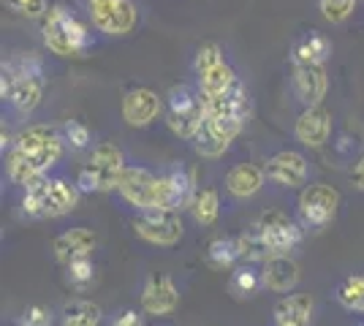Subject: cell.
Segmentation results:
<instances>
[{"label": "cell", "mask_w": 364, "mask_h": 326, "mask_svg": "<svg viewBox=\"0 0 364 326\" xmlns=\"http://www.w3.org/2000/svg\"><path fill=\"white\" fill-rule=\"evenodd\" d=\"M164 98L150 90V87H131L128 93L122 95V120L131 128H147L152 125L161 114H164Z\"/></svg>", "instance_id": "8fae6325"}, {"label": "cell", "mask_w": 364, "mask_h": 326, "mask_svg": "<svg viewBox=\"0 0 364 326\" xmlns=\"http://www.w3.org/2000/svg\"><path fill=\"white\" fill-rule=\"evenodd\" d=\"M98 250V234L90 226H74L65 229L52 239V253L63 266L76 261V259H92V253Z\"/></svg>", "instance_id": "4fadbf2b"}, {"label": "cell", "mask_w": 364, "mask_h": 326, "mask_svg": "<svg viewBox=\"0 0 364 326\" xmlns=\"http://www.w3.org/2000/svg\"><path fill=\"white\" fill-rule=\"evenodd\" d=\"M220 60H226L223 47L215 44V41H204V44L196 49V55H193V74H201V71H207V68L218 65Z\"/></svg>", "instance_id": "d6a6232c"}, {"label": "cell", "mask_w": 364, "mask_h": 326, "mask_svg": "<svg viewBox=\"0 0 364 326\" xmlns=\"http://www.w3.org/2000/svg\"><path fill=\"white\" fill-rule=\"evenodd\" d=\"M348 180H350V185L356 188V190H362V193H364V156L356 158V163L350 166Z\"/></svg>", "instance_id": "74e56055"}, {"label": "cell", "mask_w": 364, "mask_h": 326, "mask_svg": "<svg viewBox=\"0 0 364 326\" xmlns=\"http://www.w3.org/2000/svg\"><path fill=\"white\" fill-rule=\"evenodd\" d=\"M310 161L296 150H280L264 161L267 180L289 190H302L310 183Z\"/></svg>", "instance_id": "9c48e42d"}, {"label": "cell", "mask_w": 364, "mask_h": 326, "mask_svg": "<svg viewBox=\"0 0 364 326\" xmlns=\"http://www.w3.org/2000/svg\"><path fill=\"white\" fill-rule=\"evenodd\" d=\"M188 212H191V217L196 220L198 226H213L218 215H220V193H218V188H198L196 199H193Z\"/></svg>", "instance_id": "f1b7e54d"}, {"label": "cell", "mask_w": 364, "mask_h": 326, "mask_svg": "<svg viewBox=\"0 0 364 326\" xmlns=\"http://www.w3.org/2000/svg\"><path fill=\"white\" fill-rule=\"evenodd\" d=\"M337 302L350 313H364V275H350L337 286Z\"/></svg>", "instance_id": "4dcf8cb0"}, {"label": "cell", "mask_w": 364, "mask_h": 326, "mask_svg": "<svg viewBox=\"0 0 364 326\" xmlns=\"http://www.w3.org/2000/svg\"><path fill=\"white\" fill-rule=\"evenodd\" d=\"M104 310L90 299H71L65 302L58 318V326H101Z\"/></svg>", "instance_id": "4316f807"}, {"label": "cell", "mask_w": 364, "mask_h": 326, "mask_svg": "<svg viewBox=\"0 0 364 326\" xmlns=\"http://www.w3.org/2000/svg\"><path fill=\"white\" fill-rule=\"evenodd\" d=\"M258 229L269 239L274 256H291V250H296L304 239V229L299 220L289 217L283 210H267L256 220Z\"/></svg>", "instance_id": "30bf717a"}, {"label": "cell", "mask_w": 364, "mask_h": 326, "mask_svg": "<svg viewBox=\"0 0 364 326\" xmlns=\"http://www.w3.org/2000/svg\"><path fill=\"white\" fill-rule=\"evenodd\" d=\"M340 210V193L337 188L326 185V183H313V185L302 188L299 202H296V215L302 223L304 232H321L337 217Z\"/></svg>", "instance_id": "277c9868"}, {"label": "cell", "mask_w": 364, "mask_h": 326, "mask_svg": "<svg viewBox=\"0 0 364 326\" xmlns=\"http://www.w3.org/2000/svg\"><path fill=\"white\" fill-rule=\"evenodd\" d=\"M332 131H334V117L332 112L323 107L304 109L302 114L296 117V123H294V136H296V141L304 144V147H310V150L323 147L326 141L332 139Z\"/></svg>", "instance_id": "5bb4252c"}, {"label": "cell", "mask_w": 364, "mask_h": 326, "mask_svg": "<svg viewBox=\"0 0 364 326\" xmlns=\"http://www.w3.org/2000/svg\"><path fill=\"white\" fill-rule=\"evenodd\" d=\"M6 6L14 14L25 16V19H44L46 11H49V3L46 0H6Z\"/></svg>", "instance_id": "d590c367"}, {"label": "cell", "mask_w": 364, "mask_h": 326, "mask_svg": "<svg viewBox=\"0 0 364 326\" xmlns=\"http://www.w3.org/2000/svg\"><path fill=\"white\" fill-rule=\"evenodd\" d=\"M60 134H63L65 147H71L74 153H82V150L95 147V144H92V131L82 123V120H65L60 128Z\"/></svg>", "instance_id": "1f68e13d"}, {"label": "cell", "mask_w": 364, "mask_h": 326, "mask_svg": "<svg viewBox=\"0 0 364 326\" xmlns=\"http://www.w3.org/2000/svg\"><path fill=\"white\" fill-rule=\"evenodd\" d=\"M120 196L139 212L144 210H164V174L158 177L147 166H125L120 177Z\"/></svg>", "instance_id": "5b68a950"}, {"label": "cell", "mask_w": 364, "mask_h": 326, "mask_svg": "<svg viewBox=\"0 0 364 326\" xmlns=\"http://www.w3.org/2000/svg\"><path fill=\"white\" fill-rule=\"evenodd\" d=\"M107 326H144V315L134 308H120L117 313L109 315Z\"/></svg>", "instance_id": "8d00e7d4"}, {"label": "cell", "mask_w": 364, "mask_h": 326, "mask_svg": "<svg viewBox=\"0 0 364 326\" xmlns=\"http://www.w3.org/2000/svg\"><path fill=\"white\" fill-rule=\"evenodd\" d=\"M237 79L240 77L234 74V68H231L226 60H220L218 65H213V68L196 74V87L207 95V101H210V98H220L223 93H228Z\"/></svg>", "instance_id": "d4e9b609"}, {"label": "cell", "mask_w": 364, "mask_h": 326, "mask_svg": "<svg viewBox=\"0 0 364 326\" xmlns=\"http://www.w3.org/2000/svg\"><path fill=\"white\" fill-rule=\"evenodd\" d=\"M198 185H196V174L188 169V166H171V169L164 174V210H174V212H182V210H191V204L196 199Z\"/></svg>", "instance_id": "2e32d148"}, {"label": "cell", "mask_w": 364, "mask_h": 326, "mask_svg": "<svg viewBox=\"0 0 364 326\" xmlns=\"http://www.w3.org/2000/svg\"><path fill=\"white\" fill-rule=\"evenodd\" d=\"M267 183L264 166L256 163H234L226 171V190L234 199H253Z\"/></svg>", "instance_id": "ffe728a7"}, {"label": "cell", "mask_w": 364, "mask_h": 326, "mask_svg": "<svg viewBox=\"0 0 364 326\" xmlns=\"http://www.w3.org/2000/svg\"><path fill=\"white\" fill-rule=\"evenodd\" d=\"M359 326H364V321H362V324H359Z\"/></svg>", "instance_id": "ab89813d"}, {"label": "cell", "mask_w": 364, "mask_h": 326, "mask_svg": "<svg viewBox=\"0 0 364 326\" xmlns=\"http://www.w3.org/2000/svg\"><path fill=\"white\" fill-rule=\"evenodd\" d=\"M46 79L44 74H6L3 71V82H0V95L3 101L9 104V109L19 114V117H28L33 114L41 98H44Z\"/></svg>", "instance_id": "ba28073f"}, {"label": "cell", "mask_w": 364, "mask_h": 326, "mask_svg": "<svg viewBox=\"0 0 364 326\" xmlns=\"http://www.w3.org/2000/svg\"><path fill=\"white\" fill-rule=\"evenodd\" d=\"M60 141H63L60 128L38 123V125L22 128V131L14 136V147L16 150H22V153H41V150L55 147V144H60Z\"/></svg>", "instance_id": "cb8c5ba5"}, {"label": "cell", "mask_w": 364, "mask_h": 326, "mask_svg": "<svg viewBox=\"0 0 364 326\" xmlns=\"http://www.w3.org/2000/svg\"><path fill=\"white\" fill-rule=\"evenodd\" d=\"M313 296L310 294H286L274 305V326H310L313 321Z\"/></svg>", "instance_id": "7402d4cb"}, {"label": "cell", "mask_w": 364, "mask_h": 326, "mask_svg": "<svg viewBox=\"0 0 364 326\" xmlns=\"http://www.w3.org/2000/svg\"><path fill=\"white\" fill-rule=\"evenodd\" d=\"M125 171V156L114 141H98L92 147L90 161L76 174V185L82 193H109L117 190Z\"/></svg>", "instance_id": "3957f363"}, {"label": "cell", "mask_w": 364, "mask_h": 326, "mask_svg": "<svg viewBox=\"0 0 364 326\" xmlns=\"http://www.w3.org/2000/svg\"><path fill=\"white\" fill-rule=\"evenodd\" d=\"M141 310L147 315H171V313L180 308V288L177 283L168 278V275H150L141 286Z\"/></svg>", "instance_id": "7c38bea8"}, {"label": "cell", "mask_w": 364, "mask_h": 326, "mask_svg": "<svg viewBox=\"0 0 364 326\" xmlns=\"http://www.w3.org/2000/svg\"><path fill=\"white\" fill-rule=\"evenodd\" d=\"M264 288L272 294H291L299 283V266L291 256H272L261 266Z\"/></svg>", "instance_id": "d6986e66"}, {"label": "cell", "mask_w": 364, "mask_h": 326, "mask_svg": "<svg viewBox=\"0 0 364 326\" xmlns=\"http://www.w3.org/2000/svg\"><path fill=\"white\" fill-rule=\"evenodd\" d=\"M207 114H218V117H228V120L247 125L250 114H253V101H250L247 85L242 79H237L228 93H223L220 98H210L207 101Z\"/></svg>", "instance_id": "e0dca14e"}, {"label": "cell", "mask_w": 364, "mask_h": 326, "mask_svg": "<svg viewBox=\"0 0 364 326\" xmlns=\"http://www.w3.org/2000/svg\"><path fill=\"white\" fill-rule=\"evenodd\" d=\"M164 117L174 136L191 141L207 120V95L191 85H174L166 93Z\"/></svg>", "instance_id": "7a4b0ae2"}, {"label": "cell", "mask_w": 364, "mask_h": 326, "mask_svg": "<svg viewBox=\"0 0 364 326\" xmlns=\"http://www.w3.org/2000/svg\"><path fill=\"white\" fill-rule=\"evenodd\" d=\"M264 288V275L256 264H237L231 269V278H228V294L234 296L237 302H245V299H256Z\"/></svg>", "instance_id": "603a6c76"}, {"label": "cell", "mask_w": 364, "mask_h": 326, "mask_svg": "<svg viewBox=\"0 0 364 326\" xmlns=\"http://www.w3.org/2000/svg\"><path fill=\"white\" fill-rule=\"evenodd\" d=\"M237 245H240L242 261H247V264H264V261H269L274 256L272 245H269V239L264 237V232L258 229V223L247 226V229L237 237Z\"/></svg>", "instance_id": "484cf974"}, {"label": "cell", "mask_w": 364, "mask_h": 326, "mask_svg": "<svg viewBox=\"0 0 364 326\" xmlns=\"http://www.w3.org/2000/svg\"><path fill=\"white\" fill-rule=\"evenodd\" d=\"M134 232L139 239L150 242L155 248H171L185 234L182 215L174 210H144L134 217Z\"/></svg>", "instance_id": "52a82bcc"}, {"label": "cell", "mask_w": 364, "mask_h": 326, "mask_svg": "<svg viewBox=\"0 0 364 326\" xmlns=\"http://www.w3.org/2000/svg\"><path fill=\"white\" fill-rule=\"evenodd\" d=\"M350 147H356V139L350 141V136H343V139H340V153L346 156V153H348Z\"/></svg>", "instance_id": "f35d334b"}, {"label": "cell", "mask_w": 364, "mask_h": 326, "mask_svg": "<svg viewBox=\"0 0 364 326\" xmlns=\"http://www.w3.org/2000/svg\"><path fill=\"white\" fill-rule=\"evenodd\" d=\"M92 28L107 36H128L136 31L139 9L134 0H87Z\"/></svg>", "instance_id": "8992f818"}, {"label": "cell", "mask_w": 364, "mask_h": 326, "mask_svg": "<svg viewBox=\"0 0 364 326\" xmlns=\"http://www.w3.org/2000/svg\"><path fill=\"white\" fill-rule=\"evenodd\" d=\"M207 264L213 269H234L237 264H242V256H240V245H237V237H218L207 245Z\"/></svg>", "instance_id": "83f0119b"}, {"label": "cell", "mask_w": 364, "mask_h": 326, "mask_svg": "<svg viewBox=\"0 0 364 326\" xmlns=\"http://www.w3.org/2000/svg\"><path fill=\"white\" fill-rule=\"evenodd\" d=\"M16 326H55V313L46 305H28L16 315Z\"/></svg>", "instance_id": "e575fe53"}, {"label": "cell", "mask_w": 364, "mask_h": 326, "mask_svg": "<svg viewBox=\"0 0 364 326\" xmlns=\"http://www.w3.org/2000/svg\"><path fill=\"white\" fill-rule=\"evenodd\" d=\"M332 55V41L318 31L302 33L291 47V63L294 65H323Z\"/></svg>", "instance_id": "44dd1931"}, {"label": "cell", "mask_w": 364, "mask_h": 326, "mask_svg": "<svg viewBox=\"0 0 364 326\" xmlns=\"http://www.w3.org/2000/svg\"><path fill=\"white\" fill-rule=\"evenodd\" d=\"M353 6H356V0H318L321 16H323L326 22H332V25L346 22V19L353 14Z\"/></svg>", "instance_id": "836d02e7"}, {"label": "cell", "mask_w": 364, "mask_h": 326, "mask_svg": "<svg viewBox=\"0 0 364 326\" xmlns=\"http://www.w3.org/2000/svg\"><path fill=\"white\" fill-rule=\"evenodd\" d=\"M44 47L58 58H85L95 47V36L85 19H79L71 6L55 3L49 6L41 22Z\"/></svg>", "instance_id": "6da1fadb"}, {"label": "cell", "mask_w": 364, "mask_h": 326, "mask_svg": "<svg viewBox=\"0 0 364 326\" xmlns=\"http://www.w3.org/2000/svg\"><path fill=\"white\" fill-rule=\"evenodd\" d=\"M63 269H65V272H63L65 286L79 291V294L90 291L92 286H95V280H98V269H95V261H92V259H76V261L65 264Z\"/></svg>", "instance_id": "f546056e"}, {"label": "cell", "mask_w": 364, "mask_h": 326, "mask_svg": "<svg viewBox=\"0 0 364 326\" xmlns=\"http://www.w3.org/2000/svg\"><path fill=\"white\" fill-rule=\"evenodd\" d=\"M82 190L65 177H44V217H63L74 212Z\"/></svg>", "instance_id": "ac0fdd59"}, {"label": "cell", "mask_w": 364, "mask_h": 326, "mask_svg": "<svg viewBox=\"0 0 364 326\" xmlns=\"http://www.w3.org/2000/svg\"><path fill=\"white\" fill-rule=\"evenodd\" d=\"M291 90L296 95V101L304 109L321 107L326 90H329V77L323 65H294V77H291Z\"/></svg>", "instance_id": "9a60e30c"}]
</instances>
